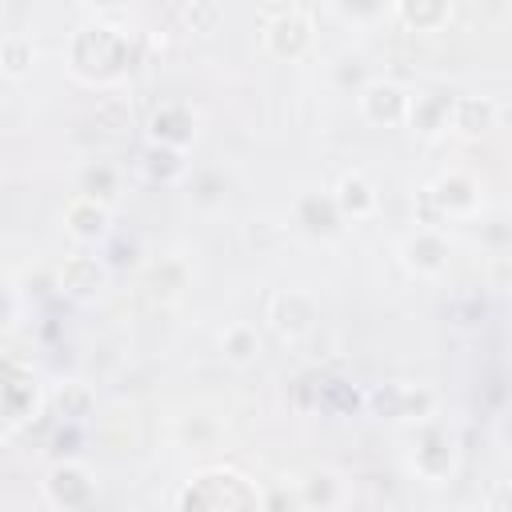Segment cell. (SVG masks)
<instances>
[{
    "instance_id": "cell-1",
    "label": "cell",
    "mask_w": 512,
    "mask_h": 512,
    "mask_svg": "<svg viewBox=\"0 0 512 512\" xmlns=\"http://www.w3.org/2000/svg\"><path fill=\"white\" fill-rule=\"evenodd\" d=\"M176 512H260V496L240 472H204L180 492Z\"/></svg>"
},
{
    "instance_id": "cell-2",
    "label": "cell",
    "mask_w": 512,
    "mask_h": 512,
    "mask_svg": "<svg viewBox=\"0 0 512 512\" xmlns=\"http://www.w3.org/2000/svg\"><path fill=\"white\" fill-rule=\"evenodd\" d=\"M72 64H76L80 76H92V80L116 76L128 64V36L108 28V24L80 28L76 40H72Z\"/></svg>"
},
{
    "instance_id": "cell-3",
    "label": "cell",
    "mask_w": 512,
    "mask_h": 512,
    "mask_svg": "<svg viewBox=\"0 0 512 512\" xmlns=\"http://www.w3.org/2000/svg\"><path fill=\"white\" fill-rule=\"evenodd\" d=\"M40 404V388L32 380V368H24L16 356H8L4 364V420L8 428H20Z\"/></svg>"
},
{
    "instance_id": "cell-4",
    "label": "cell",
    "mask_w": 512,
    "mask_h": 512,
    "mask_svg": "<svg viewBox=\"0 0 512 512\" xmlns=\"http://www.w3.org/2000/svg\"><path fill=\"white\" fill-rule=\"evenodd\" d=\"M308 40H312V28H308V20H304V12H300L296 4H288V8H284L280 16H272L268 28H264V44H268L272 56L296 60V56L308 48Z\"/></svg>"
},
{
    "instance_id": "cell-5",
    "label": "cell",
    "mask_w": 512,
    "mask_h": 512,
    "mask_svg": "<svg viewBox=\"0 0 512 512\" xmlns=\"http://www.w3.org/2000/svg\"><path fill=\"white\" fill-rule=\"evenodd\" d=\"M372 412L376 416H388V420H416V416H428L432 408V396L424 388H408V384H384L368 396Z\"/></svg>"
},
{
    "instance_id": "cell-6",
    "label": "cell",
    "mask_w": 512,
    "mask_h": 512,
    "mask_svg": "<svg viewBox=\"0 0 512 512\" xmlns=\"http://www.w3.org/2000/svg\"><path fill=\"white\" fill-rule=\"evenodd\" d=\"M408 104H412V96H404V92H400L396 84H388V80H372V84H364V92H360L364 116H368L372 124H384V128L408 120Z\"/></svg>"
},
{
    "instance_id": "cell-7",
    "label": "cell",
    "mask_w": 512,
    "mask_h": 512,
    "mask_svg": "<svg viewBox=\"0 0 512 512\" xmlns=\"http://www.w3.org/2000/svg\"><path fill=\"white\" fill-rule=\"evenodd\" d=\"M108 208L100 204V200H92V196H72L68 204H64V228H68V236L72 240H80V244H96V240H104L108 236Z\"/></svg>"
},
{
    "instance_id": "cell-8",
    "label": "cell",
    "mask_w": 512,
    "mask_h": 512,
    "mask_svg": "<svg viewBox=\"0 0 512 512\" xmlns=\"http://www.w3.org/2000/svg\"><path fill=\"white\" fill-rule=\"evenodd\" d=\"M44 492H48V500H52L56 508H88L92 496H96L88 472L76 468V464H56V468L48 472V480H44Z\"/></svg>"
},
{
    "instance_id": "cell-9",
    "label": "cell",
    "mask_w": 512,
    "mask_h": 512,
    "mask_svg": "<svg viewBox=\"0 0 512 512\" xmlns=\"http://www.w3.org/2000/svg\"><path fill=\"white\" fill-rule=\"evenodd\" d=\"M340 220H344V212H340L336 196L304 192V196L296 200V224H300L304 232H312V236H332V232H340Z\"/></svg>"
},
{
    "instance_id": "cell-10",
    "label": "cell",
    "mask_w": 512,
    "mask_h": 512,
    "mask_svg": "<svg viewBox=\"0 0 512 512\" xmlns=\"http://www.w3.org/2000/svg\"><path fill=\"white\" fill-rule=\"evenodd\" d=\"M400 252H404V264H408L412 272H424V276H432V272H440V268L448 264V244H444V236H440L436 228L412 232Z\"/></svg>"
},
{
    "instance_id": "cell-11",
    "label": "cell",
    "mask_w": 512,
    "mask_h": 512,
    "mask_svg": "<svg viewBox=\"0 0 512 512\" xmlns=\"http://www.w3.org/2000/svg\"><path fill=\"white\" fill-rule=\"evenodd\" d=\"M56 284H60V292L84 300V296L100 292V284H104V264H100L96 256H68V260L60 264V272H56Z\"/></svg>"
},
{
    "instance_id": "cell-12",
    "label": "cell",
    "mask_w": 512,
    "mask_h": 512,
    "mask_svg": "<svg viewBox=\"0 0 512 512\" xmlns=\"http://www.w3.org/2000/svg\"><path fill=\"white\" fill-rule=\"evenodd\" d=\"M268 312H272L276 332H284V336H300L316 320V304L304 292H280V296H272V308Z\"/></svg>"
},
{
    "instance_id": "cell-13",
    "label": "cell",
    "mask_w": 512,
    "mask_h": 512,
    "mask_svg": "<svg viewBox=\"0 0 512 512\" xmlns=\"http://www.w3.org/2000/svg\"><path fill=\"white\" fill-rule=\"evenodd\" d=\"M148 132H152V144L184 148L192 140V112L184 104H160L148 120Z\"/></svg>"
},
{
    "instance_id": "cell-14",
    "label": "cell",
    "mask_w": 512,
    "mask_h": 512,
    "mask_svg": "<svg viewBox=\"0 0 512 512\" xmlns=\"http://www.w3.org/2000/svg\"><path fill=\"white\" fill-rule=\"evenodd\" d=\"M432 200H436V208L444 212V216H464V212H472L476 208V184L468 180V176H460V172H448V176H440L432 188Z\"/></svg>"
},
{
    "instance_id": "cell-15",
    "label": "cell",
    "mask_w": 512,
    "mask_h": 512,
    "mask_svg": "<svg viewBox=\"0 0 512 512\" xmlns=\"http://www.w3.org/2000/svg\"><path fill=\"white\" fill-rule=\"evenodd\" d=\"M452 456H456L452 436L440 432V428H424L420 448H416V468H420L428 480H440V476L452 468Z\"/></svg>"
},
{
    "instance_id": "cell-16",
    "label": "cell",
    "mask_w": 512,
    "mask_h": 512,
    "mask_svg": "<svg viewBox=\"0 0 512 512\" xmlns=\"http://www.w3.org/2000/svg\"><path fill=\"white\" fill-rule=\"evenodd\" d=\"M452 96H444V92H428V96H416L412 104H408V120H412V128L416 132H424V136H432V132H440V128H448V120H452Z\"/></svg>"
},
{
    "instance_id": "cell-17",
    "label": "cell",
    "mask_w": 512,
    "mask_h": 512,
    "mask_svg": "<svg viewBox=\"0 0 512 512\" xmlns=\"http://www.w3.org/2000/svg\"><path fill=\"white\" fill-rule=\"evenodd\" d=\"M332 196H336L340 212L352 216V220H364V216H372V208H376V192H372V184H368L360 172L340 176V184H336Z\"/></svg>"
},
{
    "instance_id": "cell-18",
    "label": "cell",
    "mask_w": 512,
    "mask_h": 512,
    "mask_svg": "<svg viewBox=\"0 0 512 512\" xmlns=\"http://www.w3.org/2000/svg\"><path fill=\"white\" fill-rule=\"evenodd\" d=\"M492 120H496V104L484 100V96H460V100L452 104V124H456L460 132H468V136L492 128Z\"/></svg>"
},
{
    "instance_id": "cell-19",
    "label": "cell",
    "mask_w": 512,
    "mask_h": 512,
    "mask_svg": "<svg viewBox=\"0 0 512 512\" xmlns=\"http://www.w3.org/2000/svg\"><path fill=\"white\" fill-rule=\"evenodd\" d=\"M220 348H224V356H228L232 364H252L256 352H260V336H256V328H248V324H228L224 336H220Z\"/></svg>"
},
{
    "instance_id": "cell-20",
    "label": "cell",
    "mask_w": 512,
    "mask_h": 512,
    "mask_svg": "<svg viewBox=\"0 0 512 512\" xmlns=\"http://www.w3.org/2000/svg\"><path fill=\"white\" fill-rule=\"evenodd\" d=\"M52 404H56V416L64 424H72V420H80V416L92 412V392L80 380H68V384H60V392L52 396Z\"/></svg>"
},
{
    "instance_id": "cell-21",
    "label": "cell",
    "mask_w": 512,
    "mask_h": 512,
    "mask_svg": "<svg viewBox=\"0 0 512 512\" xmlns=\"http://www.w3.org/2000/svg\"><path fill=\"white\" fill-rule=\"evenodd\" d=\"M144 168H148V176H152V180L168 184V180H176V176L184 172V156H180V148L152 144V148L144 152Z\"/></svg>"
},
{
    "instance_id": "cell-22",
    "label": "cell",
    "mask_w": 512,
    "mask_h": 512,
    "mask_svg": "<svg viewBox=\"0 0 512 512\" xmlns=\"http://www.w3.org/2000/svg\"><path fill=\"white\" fill-rule=\"evenodd\" d=\"M116 192V168L112 164H88L84 172H80V196H92V200H108Z\"/></svg>"
},
{
    "instance_id": "cell-23",
    "label": "cell",
    "mask_w": 512,
    "mask_h": 512,
    "mask_svg": "<svg viewBox=\"0 0 512 512\" xmlns=\"http://www.w3.org/2000/svg\"><path fill=\"white\" fill-rule=\"evenodd\" d=\"M0 64H4V76H20L32 64V40H24L20 32H8L0 40Z\"/></svg>"
},
{
    "instance_id": "cell-24",
    "label": "cell",
    "mask_w": 512,
    "mask_h": 512,
    "mask_svg": "<svg viewBox=\"0 0 512 512\" xmlns=\"http://www.w3.org/2000/svg\"><path fill=\"white\" fill-rule=\"evenodd\" d=\"M336 496H340V484H336L332 472H312V476L304 480V504L328 508V504H336Z\"/></svg>"
},
{
    "instance_id": "cell-25",
    "label": "cell",
    "mask_w": 512,
    "mask_h": 512,
    "mask_svg": "<svg viewBox=\"0 0 512 512\" xmlns=\"http://www.w3.org/2000/svg\"><path fill=\"white\" fill-rule=\"evenodd\" d=\"M396 12H400V20H408L416 28H432V24L448 20V8L444 4H400Z\"/></svg>"
},
{
    "instance_id": "cell-26",
    "label": "cell",
    "mask_w": 512,
    "mask_h": 512,
    "mask_svg": "<svg viewBox=\"0 0 512 512\" xmlns=\"http://www.w3.org/2000/svg\"><path fill=\"white\" fill-rule=\"evenodd\" d=\"M224 188H228V180L220 172H200L192 180V200L196 204H220L224 200Z\"/></svg>"
},
{
    "instance_id": "cell-27",
    "label": "cell",
    "mask_w": 512,
    "mask_h": 512,
    "mask_svg": "<svg viewBox=\"0 0 512 512\" xmlns=\"http://www.w3.org/2000/svg\"><path fill=\"white\" fill-rule=\"evenodd\" d=\"M184 12V20L196 28V24H208V20H216V8L212 4H192V8H180Z\"/></svg>"
},
{
    "instance_id": "cell-28",
    "label": "cell",
    "mask_w": 512,
    "mask_h": 512,
    "mask_svg": "<svg viewBox=\"0 0 512 512\" xmlns=\"http://www.w3.org/2000/svg\"><path fill=\"white\" fill-rule=\"evenodd\" d=\"M80 436H76V428H56V452H72V444H76Z\"/></svg>"
},
{
    "instance_id": "cell-29",
    "label": "cell",
    "mask_w": 512,
    "mask_h": 512,
    "mask_svg": "<svg viewBox=\"0 0 512 512\" xmlns=\"http://www.w3.org/2000/svg\"><path fill=\"white\" fill-rule=\"evenodd\" d=\"M508 432H512V428H508Z\"/></svg>"
}]
</instances>
